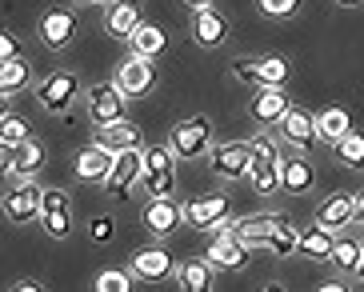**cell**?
Returning a JSON list of instances; mask_svg holds the SVG:
<instances>
[{
    "mask_svg": "<svg viewBox=\"0 0 364 292\" xmlns=\"http://www.w3.org/2000/svg\"><path fill=\"white\" fill-rule=\"evenodd\" d=\"M248 144H252V168H248V180H252L257 196H277L280 193V173H284L280 141L272 136V132H257Z\"/></svg>",
    "mask_w": 364,
    "mask_h": 292,
    "instance_id": "obj_1",
    "label": "cell"
},
{
    "mask_svg": "<svg viewBox=\"0 0 364 292\" xmlns=\"http://www.w3.org/2000/svg\"><path fill=\"white\" fill-rule=\"evenodd\" d=\"M168 148L176 152V161H200L213 148V120L208 117H188L181 124H172Z\"/></svg>",
    "mask_w": 364,
    "mask_h": 292,
    "instance_id": "obj_2",
    "label": "cell"
},
{
    "mask_svg": "<svg viewBox=\"0 0 364 292\" xmlns=\"http://www.w3.org/2000/svg\"><path fill=\"white\" fill-rule=\"evenodd\" d=\"M140 176H144V152L140 148L117 152V156H112V173H108V180H105V193L112 196L117 205H129Z\"/></svg>",
    "mask_w": 364,
    "mask_h": 292,
    "instance_id": "obj_3",
    "label": "cell"
},
{
    "mask_svg": "<svg viewBox=\"0 0 364 292\" xmlns=\"http://www.w3.org/2000/svg\"><path fill=\"white\" fill-rule=\"evenodd\" d=\"M76 97H80V80H76V72H68V68H56V72H48L41 85H36L41 109L53 112V117H60V112L73 109Z\"/></svg>",
    "mask_w": 364,
    "mask_h": 292,
    "instance_id": "obj_4",
    "label": "cell"
},
{
    "mask_svg": "<svg viewBox=\"0 0 364 292\" xmlns=\"http://www.w3.org/2000/svg\"><path fill=\"white\" fill-rule=\"evenodd\" d=\"M208 168L220 180H245L252 168V144L248 141H228V144H213L208 148Z\"/></svg>",
    "mask_w": 364,
    "mask_h": 292,
    "instance_id": "obj_5",
    "label": "cell"
},
{
    "mask_svg": "<svg viewBox=\"0 0 364 292\" xmlns=\"http://www.w3.org/2000/svg\"><path fill=\"white\" fill-rule=\"evenodd\" d=\"M112 85L124 92L129 100H140V97H149L152 88H156V65L152 60H144V56H132L117 68V76H112Z\"/></svg>",
    "mask_w": 364,
    "mask_h": 292,
    "instance_id": "obj_6",
    "label": "cell"
},
{
    "mask_svg": "<svg viewBox=\"0 0 364 292\" xmlns=\"http://www.w3.org/2000/svg\"><path fill=\"white\" fill-rule=\"evenodd\" d=\"M85 100H88V117H92V124H97V129L124 120V100H129V97H124L112 80H108V85H92L85 92Z\"/></svg>",
    "mask_w": 364,
    "mask_h": 292,
    "instance_id": "obj_7",
    "label": "cell"
},
{
    "mask_svg": "<svg viewBox=\"0 0 364 292\" xmlns=\"http://www.w3.org/2000/svg\"><path fill=\"white\" fill-rule=\"evenodd\" d=\"M277 129H280V141L292 144L296 152H312L316 144H321V132H316V112H309V109H289Z\"/></svg>",
    "mask_w": 364,
    "mask_h": 292,
    "instance_id": "obj_8",
    "label": "cell"
},
{
    "mask_svg": "<svg viewBox=\"0 0 364 292\" xmlns=\"http://www.w3.org/2000/svg\"><path fill=\"white\" fill-rule=\"evenodd\" d=\"M140 220H144V228H149L156 240H164L184 225V205H176V196H149Z\"/></svg>",
    "mask_w": 364,
    "mask_h": 292,
    "instance_id": "obj_9",
    "label": "cell"
},
{
    "mask_svg": "<svg viewBox=\"0 0 364 292\" xmlns=\"http://www.w3.org/2000/svg\"><path fill=\"white\" fill-rule=\"evenodd\" d=\"M36 36H41V44L53 48V53L68 48L73 36H76V12L73 9H44V16L36 21Z\"/></svg>",
    "mask_w": 364,
    "mask_h": 292,
    "instance_id": "obj_10",
    "label": "cell"
},
{
    "mask_svg": "<svg viewBox=\"0 0 364 292\" xmlns=\"http://www.w3.org/2000/svg\"><path fill=\"white\" fill-rule=\"evenodd\" d=\"M220 220H228V196H220V193L193 196L184 205V225L196 228V232H213Z\"/></svg>",
    "mask_w": 364,
    "mask_h": 292,
    "instance_id": "obj_11",
    "label": "cell"
},
{
    "mask_svg": "<svg viewBox=\"0 0 364 292\" xmlns=\"http://www.w3.org/2000/svg\"><path fill=\"white\" fill-rule=\"evenodd\" d=\"M188 33H193V40L200 44V48H220V44L228 40V21H225V12L216 9V4H200V9H193Z\"/></svg>",
    "mask_w": 364,
    "mask_h": 292,
    "instance_id": "obj_12",
    "label": "cell"
},
{
    "mask_svg": "<svg viewBox=\"0 0 364 292\" xmlns=\"http://www.w3.org/2000/svg\"><path fill=\"white\" fill-rule=\"evenodd\" d=\"M41 225L44 232L53 240H68V232H73V205H68V196L60 193V188H44L41 196Z\"/></svg>",
    "mask_w": 364,
    "mask_h": 292,
    "instance_id": "obj_13",
    "label": "cell"
},
{
    "mask_svg": "<svg viewBox=\"0 0 364 292\" xmlns=\"http://www.w3.org/2000/svg\"><path fill=\"white\" fill-rule=\"evenodd\" d=\"M41 196L44 193L33 180H21L12 193H4L0 208H4V217H9L12 225H28V220H41Z\"/></svg>",
    "mask_w": 364,
    "mask_h": 292,
    "instance_id": "obj_14",
    "label": "cell"
},
{
    "mask_svg": "<svg viewBox=\"0 0 364 292\" xmlns=\"http://www.w3.org/2000/svg\"><path fill=\"white\" fill-rule=\"evenodd\" d=\"M132 276L144 284H156V281H168L172 272H176V264H172L168 249L164 244H149V249H136V256H132Z\"/></svg>",
    "mask_w": 364,
    "mask_h": 292,
    "instance_id": "obj_15",
    "label": "cell"
},
{
    "mask_svg": "<svg viewBox=\"0 0 364 292\" xmlns=\"http://www.w3.org/2000/svg\"><path fill=\"white\" fill-rule=\"evenodd\" d=\"M140 24H144V9H140V0H108V4H105V33L108 36L129 40Z\"/></svg>",
    "mask_w": 364,
    "mask_h": 292,
    "instance_id": "obj_16",
    "label": "cell"
},
{
    "mask_svg": "<svg viewBox=\"0 0 364 292\" xmlns=\"http://www.w3.org/2000/svg\"><path fill=\"white\" fill-rule=\"evenodd\" d=\"M316 225H324L328 232H344L356 225V196L353 193H328L316 205Z\"/></svg>",
    "mask_w": 364,
    "mask_h": 292,
    "instance_id": "obj_17",
    "label": "cell"
},
{
    "mask_svg": "<svg viewBox=\"0 0 364 292\" xmlns=\"http://www.w3.org/2000/svg\"><path fill=\"white\" fill-rule=\"evenodd\" d=\"M289 109H292V100L284 88H257V97L248 104V112H252V120H257L260 129H277Z\"/></svg>",
    "mask_w": 364,
    "mask_h": 292,
    "instance_id": "obj_18",
    "label": "cell"
},
{
    "mask_svg": "<svg viewBox=\"0 0 364 292\" xmlns=\"http://www.w3.org/2000/svg\"><path fill=\"white\" fill-rule=\"evenodd\" d=\"M280 212H260V217H240L232 220V237L248 249H268V240H272V228H277Z\"/></svg>",
    "mask_w": 364,
    "mask_h": 292,
    "instance_id": "obj_19",
    "label": "cell"
},
{
    "mask_svg": "<svg viewBox=\"0 0 364 292\" xmlns=\"http://www.w3.org/2000/svg\"><path fill=\"white\" fill-rule=\"evenodd\" d=\"M312 184H316V164L309 161V152H296L292 161H284V173H280V193L304 196V193H312Z\"/></svg>",
    "mask_w": 364,
    "mask_h": 292,
    "instance_id": "obj_20",
    "label": "cell"
},
{
    "mask_svg": "<svg viewBox=\"0 0 364 292\" xmlns=\"http://www.w3.org/2000/svg\"><path fill=\"white\" fill-rule=\"evenodd\" d=\"M204 260L213 264V269H248V244H240L236 237H213L208 240V252H204Z\"/></svg>",
    "mask_w": 364,
    "mask_h": 292,
    "instance_id": "obj_21",
    "label": "cell"
},
{
    "mask_svg": "<svg viewBox=\"0 0 364 292\" xmlns=\"http://www.w3.org/2000/svg\"><path fill=\"white\" fill-rule=\"evenodd\" d=\"M360 256H364V232H336V244H332V269H341L344 276H356L360 272Z\"/></svg>",
    "mask_w": 364,
    "mask_h": 292,
    "instance_id": "obj_22",
    "label": "cell"
},
{
    "mask_svg": "<svg viewBox=\"0 0 364 292\" xmlns=\"http://www.w3.org/2000/svg\"><path fill=\"white\" fill-rule=\"evenodd\" d=\"M112 173V152L100 148V144H88V148L76 152V180L85 184H105Z\"/></svg>",
    "mask_w": 364,
    "mask_h": 292,
    "instance_id": "obj_23",
    "label": "cell"
},
{
    "mask_svg": "<svg viewBox=\"0 0 364 292\" xmlns=\"http://www.w3.org/2000/svg\"><path fill=\"white\" fill-rule=\"evenodd\" d=\"M332 244H336V232H328L324 225H316V220H312L309 228H300V244H296V252H300L304 260L328 264V260H332Z\"/></svg>",
    "mask_w": 364,
    "mask_h": 292,
    "instance_id": "obj_24",
    "label": "cell"
},
{
    "mask_svg": "<svg viewBox=\"0 0 364 292\" xmlns=\"http://www.w3.org/2000/svg\"><path fill=\"white\" fill-rule=\"evenodd\" d=\"M140 129L132 124V120H117V124H105V129H97V144L100 148H108L112 156L117 152H129V148H140Z\"/></svg>",
    "mask_w": 364,
    "mask_h": 292,
    "instance_id": "obj_25",
    "label": "cell"
},
{
    "mask_svg": "<svg viewBox=\"0 0 364 292\" xmlns=\"http://www.w3.org/2000/svg\"><path fill=\"white\" fill-rule=\"evenodd\" d=\"M213 276H216V269L204 256L176 264V284H181V292H216Z\"/></svg>",
    "mask_w": 364,
    "mask_h": 292,
    "instance_id": "obj_26",
    "label": "cell"
},
{
    "mask_svg": "<svg viewBox=\"0 0 364 292\" xmlns=\"http://www.w3.org/2000/svg\"><path fill=\"white\" fill-rule=\"evenodd\" d=\"M348 129H353V112L344 109V104H328V109L316 112V132H321V141L336 144Z\"/></svg>",
    "mask_w": 364,
    "mask_h": 292,
    "instance_id": "obj_27",
    "label": "cell"
},
{
    "mask_svg": "<svg viewBox=\"0 0 364 292\" xmlns=\"http://www.w3.org/2000/svg\"><path fill=\"white\" fill-rule=\"evenodd\" d=\"M164 44H168V40H164V28H161V24H149V21H144L136 33L129 36V53H132V56H144V60H156V56L164 53Z\"/></svg>",
    "mask_w": 364,
    "mask_h": 292,
    "instance_id": "obj_28",
    "label": "cell"
},
{
    "mask_svg": "<svg viewBox=\"0 0 364 292\" xmlns=\"http://www.w3.org/2000/svg\"><path fill=\"white\" fill-rule=\"evenodd\" d=\"M33 85V65L24 60V56H16V60H4L0 65V97H16V92H24V88Z\"/></svg>",
    "mask_w": 364,
    "mask_h": 292,
    "instance_id": "obj_29",
    "label": "cell"
},
{
    "mask_svg": "<svg viewBox=\"0 0 364 292\" xmlns=\"http://www.w3.org/2000/svg\"><path fill=\"white\" fill-rule=\"evenodd\" d=\"M44 168V148L28 136V141L16 144V156H12V173L21 176V180H28L33 173H41Z\"/></svg>",
    "mask_w": 364,
    "mask_h": 292,
    "instance_id": "obj_30",
    "label": "cell"
},
{
    "mask_svg": "<svg viewBox=\"0 0 364 292\" xmlns=\"http://www.w3.org/2000/svg\"><path fill=\"white\" fill-rule=\"evenodd\" d=\"M332 156H336L344 168H364V132L348 129L341 141L332 144Z\"/></svg>",
    "mask_w": 364,
    "mask_h": 292,
    "instance_id": "obj_31",
    "label": "cell"
},
{
    "mask_svg": "<svg viewBox=\"0 0 364 292\" xmlns=\"http://www.w3.org/2000/svg\"><path fill=\"white\" fill-rule=\"evenodd\" d=\"M296 244H300L296 225H292V220L284 217V212H280L277 228H272V240H268V249L277 252V256H292V252H296Z\"/></svg>",
    "mask_w": 364,
    "mask_h": 292,
    "instance_id": "obj_32",
    "label": "cell"
},
{
    "mask_svg": "<svg viewBox=\"0 0 364 292\" xmlns=\"http://www.w3.org/2000/svg\"><path fill=\"white\" fill-rule=\"evenodd\" d=\"M132 269H100L97 281H92V292H132Z\"/></svg>",
    "mask_w": 364,
    "mask_h": 292,
    "instance_id": "obj_33",
    "label": "cell"
},
{
    "mask_svg": "<svg viewBox=\"0 0 364 292\" xmlns=\"http://www.w3.org/2000/svg\"><path fill=\"white\" fill-rule=\"evenodd\" d=\"M289 60L284 56H260V88H284Z\"/></svg>",
    "mask_w": 364,
    "mask_h": 292,
    "instance_id": "obj_34",
    "label": "cell"
},
{
    "mask_svg": "<svg viewBox=\"0 0 364 292\" xmlns=\"http://www.w3.org/2000/svg\"><path fill=\"white\" fill-rule=\"evenodd\" d=\"M33 136V129H28V120L16 117V112H4L0 117V141H9V144H21Z\"/></svg>",
    "mask_w": 364,
    "mask_h": 292,
    "instance_id": "obj_35",
    "label": "cell"
},
{
    "mask_svg": "<svg viewBox=\"0 0 364 292\" xmlns=\"http://www.w3.org/2000/svg\"><path fill=\"white\" fill-rule=\"evenodd\" d=\"M172 164H176V152H172L168 144L144 148V173H172Z\"/></svg>",
    "mask_w": 364,
    "mask_h": 292,
    "instance_id": "obj_36",
    "label": "cell"
},
{
    "mask_svg": "<svg viewBox=\"0 0 364 292\" xmlns=\"http://www.w3.org/2000/svg\"><path fill=\"white\" fill-rule=\"evenodd\" d=\"M140 188L149 196H176V173H144Z\"/></svg>",
    "mask_w": 364,
    "mask_h": 292,
    "instance_id": "obj_37",
    "label": "cell"
},
{
    "mask_svg": "<svg viewBox=\"0 0 364 292\" xmlns=\"http://www.w3.org/2000/svg\"><path fill=\"white\" fill-rule=\"evenodd\" d=\"M257 9L264 12L268 21H292L300 12V0H257Z\"/></svg>",
    "mask_w": 364,
    "mask_h": 292,
    "instance_id": "obj_38",
    "label": "cell"
},
{
    "mask_svg": "<svg viewBox=\"0 0 364 292\" xmlns=\"http://www.w3.org/2000/svg\"><path fill=\"white\" fill-rule=\"evenodd\" d=\"M232 76L245 80V85H252V88H260V56H240V60H232Z\"/></svg>",
    "mask_w": 364,
    "mask_h": 292,
    "instance_id": "obj_39",
    "label": "cell"
},
{
    "mask_svg": "<svg viewBox=\"0 0 364 292\" xmlns=\"http://www.w3.org/2000/svg\"><path fill=\"white\" fill-rule=\"evenodd\" d=\"M112 232H117L112 217H92V220H88V240H92V244H108Z\"/></svg>",
    "mask_w": 364,
    "mask_h": 292,
    "instance_id": "obj_40",
    "label": "cell"
},
{
    "mask_svg": "<svg viewBox=\"0 0 364 292\" xmlns=\"http://www.w3.org/2000/svg\"><path fill=\"white\" fill-rule=\"evenodd\" d=\"M16 56H21V36L0 24V65H4V60H16Z\"/></svg>",
    "mask_w": 364,
    "mask_h": 292,
    "instance_id": "obj_41",
    "label": "cell"
},
{
    "mask_svg": "<svg viewBox=\"0 0 364 292\" xmlns=\"http://www.w3.org/2000/svg\"><path fill=\"white\" fill-rule=\"evenodd\" d=\"M12 156H16V144H9V141H0V180L12 173Z\"/></svg>",
    "mask_w": 364,
    "mask_h": 292,
    "instance_id": "obj_42",
    "label": "cell"
},
{
    "mask_svg": "<svg viewBox=\"0 0 364 292\" xmlns=\"http://www.w3.org/2000/svg\"><path fill=\"white\" fill-rule=\"evenodd\" d=\"M9 292H44V284H36V281H16Z\"/></svg>",
    "mask_w": 364,
    "mask_h": 292,
    "instance_id": "obj_43",
    "label": "cell"
},
{
    "mask_svg": "<svg viewBox=\"0 0 364 292\" xmlns=\"http://www.w3.org/2000/svg\"><path fill=\"white\" fill-rule=\"evenodd\" d=\"M356 220H360V225H364V184H360V188H356Z\"/></svg>",
    "mask_w": 364,
    "mask_h": 292,
    "instance_id": "obj_44",
    "label": "cell"
},
{
    "mask_svg": "<svg viewBox=\"0 0 364 292\" xmlns=\"http://www.w3.org/2000/svg\"><path fill=\"white\" fill-rule=\"evenodd\" d=\"M316 292H348V288H344L341 281H328V284H321V288H316Z\"/></svg>",
    "mask_w": 364,
    "mask_h": 292,
    "instance_id": "obj_45",
    "label": "cell"
},
{
    "mask_svg": "<svg viewBox=\"0 0 364 292\" xmlns=\"http://www.w3.org/2000/svg\"><path fill=\"white\" fill-rule=\"evenodd\" d=\"M260 292H289V288H284V284H277V281H272V284H264V288H260Z\"/></svg>",
    "mask_w": 364,
    "mask_h": 292,
    "instance_id": "obj_46",
    "label": "cell"
},
{
    "mask_svg": "<svg viewBox=\"0 0 364 292\" xmlns=\"http://www.w3.org/2000/svg\"><path fill=\"white\" fill-rule=\"evenodd\" d=\"M184 4H188V9H200V4H213V0H184Z\"/></svg>",
    "mask_w": 364,
    "mask_h": 292,
    "instance_id": "obj_47",
    "label": "cell"
},
{
    "mask_svg": "<svg viewBox=\"0 0 364 292\" xmlns=\"http://www.w3.org/2000/svg\"><path fill=\"white\" fill-rule=\"evenodd\" d=\"M73 4H108V0H73Z\"/></svg>",
    "mask_w": 364,
    "mask_h": 292,
    "instance_id": "obj_48",
    "label": "cell"
},
{
    "mask_svg": "<svg viewBox=\"0 0 364 292\" xmlns=\"http://www.w3.org/2000/svg\"><path fill=\"white\" fill-rule=\"evenodd\" d=\"M4 112H9V97H0V117H4Z\"/></svg>",
    "mask_w": 364,
    "mask_h": 292,
    "instance_id": "obj_49",
    "label": "cell"
},
{
    "mask_svg": "<svg viewBox=\"0 0 364 292\" xmlns=\"http://www.w3.org/2000/svg\"><path fill=\"white\" fill-rule=\"evenodd\" d=\"M336 4H344V9H353V4H360V0H336Z\"/></svg>",
    "mask_w": 364,
    "mask_h": 292,
    "instance_id": "obj_50",
    "label": "cell"
},
{
    "mask_svg": "<svg viewBox=\"0 0 364 292\" xmlns=\"http://www.w3.org/2000/svg\"><path fill=\"white\" fill-rule=\"evenodd\" d=\"M356 281H360V284H364V256H360V272H356Z\"/></svg>",
    "mask_w": 364,
    "mask_h": 292,
    "instance_id": "obj_51",
    "label": "cell"
}]
</instances>
